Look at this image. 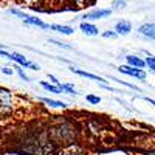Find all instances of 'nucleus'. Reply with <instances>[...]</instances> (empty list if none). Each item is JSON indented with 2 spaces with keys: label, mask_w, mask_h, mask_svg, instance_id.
I'll use <instances>...</instances> for the list:
<instances>
[{
  "label": "nucleus",
  "mask_w": 155,
  "mask_h": 155,
  "mask_svg": "<svg viewBox=\"0 0 155 155\" xmlns=\"http://www.w3.org/2000/svg\"><path fill=\"white\" fill-rule=\"evenodd\" d=\"M48 42L53 44V45H56V47H59V48H64V50H73L71 45H67V44H64V42H59V41H56V39H50Z\"/></svg>",
  "instance_id": "a211bd4d"
},
{
  "label": "nucleus",
  "mask_w": 155,
  "mask_h": 155,
  "mask_svg": "<svg viewBox=\"0 0 155 155\" xmlns=\"http://www.w3.org/2000/svg\"><path fill=\"white\" fill-rule=\"evenodd\" d=\"M85 99H87L88 104H92V106H96V104H99V102H101V98L96 96V95H87Z\"/></svg>",
  "instance_id": "6ab92c4d"
},
{
  "label": "nucleus",
  "mask_w": 155,
  "mask_h": 155,
  "mask_svg": "<svg viewBox=\"0 0 155 155\" xmlns=\"http://www.w3.org/2000/svg\"><path fill=\"white\" fill-rule=\"evenodd\" d=\"M48 78H50V81L53 82V84H56V85L59 84V81H58V78H56L54 74H50V73H48Z\"/></svg>",
  "instance_id": "b1692460"
},
{
  "label": "nucleus",
  "mask_w": 155,
  "mask_h": 155,
  "mask_svg": "<svg viewBox=\"0 0 155 155\" xmlns=\"http://www.w3.org/2000/svg\"><path fill=\"white\" fill-rule=\"evenodd\" d=\"M50 30H53V31H58L64 36H71L74 33V28H71L70 25H50Z\"/></svg>",
  "instance_id": "f8f14e48"
},
{
  "label": "nucleus",
  "mask_w": 155,
  "mask_h": 155,
  "mask_svg": "<svg viewBox=\"0 0 155 155\" xmlns=\"http://www.w3.org/2000/svg\"><path fill=\"white\" fill-rule=\"evenodd\" d=\"M126 8V2L124 0H113L112 2V9L113 11H121Z\"/></svg>",
  "instance_id": "2eb2a0df"
},
{
  "label": "nucleus",
  "mask_w": 155,
  "mask_h": 155,
  "mask_svg": "<svg viewBox=\"0 0 155 155\" xmlns=\"http://www.w3.org/2000/svg\"><path fill=\"white\" fill-rule=\"evenodd\" d=\"M8 12H9V14H12V16H17V17H20L22 20L28 17V14H25L23 11H20V9H17V8H9V9H8Z\"/></svg>",
  "instance_id": "dca6fc26"
},
{
  "label": "nucleus",
  "mask_w": 155,
  "mask_h": 155,
  "mask_svg": "<svg viewBox=\"0 0 155 155\" xmlns=\"http://www.w3.org/2000/svg\"><path fill=\"white\" fill-rule=\"evenodd\" d=\"M120 84H123V85H126V87H129V88H132V90H137V92H141V88H138L137 85H134V84H130V82H126V81H120V79H116Z\"/></svg>",
  "instance_id": "4be33fe9"
},
{
  "label": "nucleus",
  "mask_w": 155,
  "mask_h": 155,
  "mask_svg": "<svg viewBox=\"0 0 155 155\" xmlns=\"http://www.w3.org/2000/svg\"><path fill=\"white\" fill-rule=\"evenodd\" d=\"M112 12H113L112 8H98V9L85 12V14L81 17V20H99V19L112 16Z\"/></svg>",
  "instance_id": "f03ea898"
},
{
  "label": "nucleus",
  "mask_w": 155,
  "mask_h": 155,
  "mask_svg": "<svg viewBox=\"0 0 155 155\" xmlns=\"http://www.w3.org/2000/svg\"><path fill=\"white\" fill-rule=\"evenodd\" d=\"M12 112V92L0 87V115H9Z\"/></svg>",
  "instance_id": "f257e3e1"
},
{
  "label": "nucleus",
  "mask_w": 155,
  "mask_h": 155,
  "mask_svg": "<svg viewBox=\"0 0 155 155\" xmlns=\"http://www.w3.org/2000/svg\"><path fill=\"white\" fill-rule=\"evenodd\" d=\"M9 59H11V61H14L16 64H19L20 67L30 68V64H31V61H28L27 58H25L23 54H20V53H16V51H12V53L9 54Z\"/></svg>",
  "instance_id": "1a4fd4ad"
},
{
  "label": "nucleus",
  "mask_w": 155,
  "mask_h": 155,
  "mask_svg": "<svg viewBox=\"0 0 155 155\" xmlns=\"http://www.w3.org/2000/svg\"><path fill=\"white\" fill-rule=\"evenodd\" d=\"M39 101H42L44 104L50 106V107H53V109H65L67 107V102H64V101H58V99H51V98H37Z\"/></svg>",
  "instance_id": "9b49d317"
},
{
  "label": "nucleus",
  "mask_w": 155,
  "mask_h": 155,
  "mask_svg": "<svg viewBox=\"0 0 155 155\" xmlns=\"http://www.w3.org/2000/svg\"><path fill=\"white\" fill-rule=\"evenodd\" d=\"M70 71L78 74V76H82V78H87V79H92V81H96L98 84H106L107 81L104 79V78H101V76H96L93 73H88L85 70H81V68H74V67H70Z\"/></svg>",
  "instance_id": "39448f33"
},
{
  "label": "nucleus",
  "mask_w": 155,
  "mask_h": 155,
  "mask_svg": "<svg viewBox=\"0 0 155 155\" xmlns=\"http://www.w3.org/2000/svg\"><path fill=\"white\" fill-rule=\"evenodd\" d=\"M58 87L62 90V93H67V95H71V96H76L78 95V90L71 85V84H67V82H61L58 84Z\"/></svg>",
  "instance_id": "4468645a"
},
{
  "label": "nucleus",
  "mask_w": 155,
  "mask_h": 155,
  "mask_svg": "<svg viewBox=\"0 0 155 155\" xmlns=\"http://www.w3.org/2000/svg\"><path fill=\"white\" fill-rule=\"evenodd\" d=\"M23 23L34 25V27H39V28H42V30H50V23H45L44 20L37 19V17H33V16H28L27 19H23Z\"/></svg>",
  "instance_id": "9d476101"
},
{
  "label": "nucleus",
  "mask_w": 155,
  "mask_h": 155,
  "mask_svg": "<svg viewBox=\"0 0 155 155\" xmlns=\"http://www.w3.org/2000/svg\"><path fill=\"white\" fill-rule=\"evenodd\" d=\"M113 30L118 33V36H127V34H130V31H132V23L129 20H120V22H116Z\"/></svg>",
  "instance_id": "423d86ee"
},
{
  "label": "nucleus",
  "mask_w": 155,
  "mask_h": 155,
  "mask_svg": "<svg viewBox=\"0 0 155 155\" xmlns=\"http://www.w3.org/2000/svg\"><path fill=\"white\" fill-rule=\"evenodd\" d=\"M0 71L5 73V74H8V76H12V74H14V70L9 68V67H0Z\"/></svg>",
  "instance_id": "5701e85b"
},
{
  "label": "nucleus",
  "mask_w": 155,
  "mask_h": 155,
  "mask_svg": "<svg viewBox=\"0 0 155 155\" xmlns=\"http://www.w3.org/2000/svg\"><path fill=\"white\" fill-rule=\"evenodd\" d=\"M126 61H127L129 65L137 67V68H144V67H146V61L141 59V58L137 56V54H127V56H126Z\"/></svg>",
  "instance_id": "6e6552de"
},
{
  "label": "nucleus",
  "mask_w": 155,
  "mask_h": 155,
  "mask_svg": "<svg viewBox=\"0 0 155 155\" xmlns=\"http://www.w3.org/2000/svg\"><path fill=\"white\" fill-rule=\"evenodd\" d=\"M137 33L143 39H147V41H155V20L143 23L141 27H138Z\"/></svg>",
  "instance_id": "20e7f679"
},
{
  "label": "nucleus",
  "mask_w": 155,
  "mask_h": 155,
  "mask_svg": "<svg viewBox=\"0 0 155 155\" xmlns=\"http://www.w3.org/2000/svg\"><path fill=\"white\" fill-rule=\"evenodd\" d=\"M73 2H74L76 5H84V3L87 2V0H73Z\"/></svg>",
  "instance_id": "a878e982"
},
{
  "label": "nucleus",
  "mask_w": 155,
  "mask_h": 155,
  "mask_svg": "<svg viewBox=\"0 0 155 155\" xmlns=\"http://www.w3.org/2000/svg\"><path fill=\"white\" fill-rule=\"evenodd\" d=\"M30 68H31V70H41V67H39L37 64H34V62L30 64Z\"/></svg>",
  "instance_id": "393cba45"
},
{
  "label": "nucleus",
  "mask_w": 155,
  "mask_h": 155,
  "mask_svg": "<svg viewBox=\"0 0 155 155\" xmlns=\"http://www.w3.org/2000/svg\"><path fill=\"white\" fill-rule=\"evenodd\" d=\"M39 84H41L42 88H45L47 92H50V93H54V95H61V93H62V90H61L56 84H50V82H47V81H41Z\"/></svg>",
  "instance_id": "ddd939ff"
},
{
  "label": "nucleus",
  "mask_w": 155,
  "mask_h": 155,
  "mask_svg": "<svg viewBox=\"0 0 155 155\" xmlns=\"http://www.w3.org/2000/svg\"><path fill=\"white\" fill-rule=\"evenodd\" d=\"M118 70H120V73H123V74H129V76H132V78H135V79H138V81H144L146 79V71L143 70V68H137V67H132V65H121V67H118Z\"/></svg>",
  "instance_id": "7ed1b4c3"
},
{
  "label": "nucleus",
  "mask_w": 155,
  "mask_h": 155,
  "mask_svg": "<svg viewBox=\"0 0 155 155\" xmlns=\"http://www.w3.org/2000/svg\"><path fill=\"white\" fill-rule=\"evenodd\" d=\"M144 99H146L147 102H150L152 106H155V99H152V98H144Z\"/></svg>",
  "instance_id": "bb28decb"
},
{
  "label": "nucleus",
  "mask_w": 155,
  "mask_h": 155,
  "mask_svg": "<svg viewBox=\"0 0 155 155\" xmlns=\"http://www.w3.org/2000/svg\"><path fill=\"white\" fill-rule=\"evenodd\" d=\"M101 36L104 37V39H116V37H118V33H116L115 30L113 31L112 30H107V31H102Z\"/></svg>",
  "instance_id": "aec40b11"
},
{
  "label": "nucleus",
  "mask_w": 155,
  "mask_h": 155,
  "mask_svg": "<svg viewBox=\"0 0 155 155\" xmlns=\"http://www.w3.org/2000/svg\"><path fill=\"white\" fill-rule=\"evenodd\" d=\"M146 67H149V70H152V71H155V56H147L146 59Z\"/></svg>",
  "instance_id": "412c9836"
},
{
  "label": "nucleus",
  "mask_w": 155,
  "mask_h": 155,
  "mask_svg": "<svg viewBox=\"0 0 155 155\" xmlns=\"http://www.w3.org/2000/svg\"><path fill=\"white\" fill-rule=\"evenodd\" d=\"M79 28H81V31L85 36H98L99 34V28L96 27V25L90 23L88 20H82L81 25H79Z\"/></svg>",
  "instance_id": "0eeeda50"
},
{
  "label": "nucleus",
  "mask_w": 155,
  "mask_h": 155,
  "mask_svg": "<svg viewBox=\"0 0 155 155\" xmlns=\"http://www.w3.org/2000/svg\"><path fill=\"white\" fill-rule=\"evenodd\" d=\"M14 68H16V73L20 76V79H22V81H25V82H28V81H30V76H28L27 73H25L22 68H20V65H19V64H17V65H16Z\"/></svg>",
  "instance_id": "f3484780"
}]
</instances>
